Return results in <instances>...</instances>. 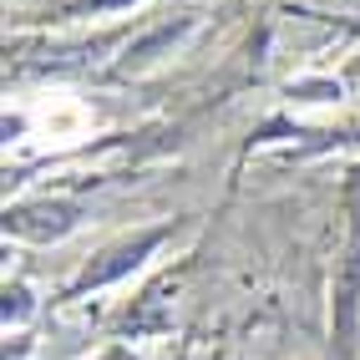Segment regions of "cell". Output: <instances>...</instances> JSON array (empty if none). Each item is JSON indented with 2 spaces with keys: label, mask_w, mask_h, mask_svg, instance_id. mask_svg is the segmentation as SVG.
Instances as JSON below:
<instances>
[{
  "label": "cell",
  "mask_w": 360,
  "mask_h": 360,
  "mask_svg": "<svg viewBox=\"0 0 360 360\" xmlns=\"http://www.w3.org/2000/svg\"><path fill=\"white\" fill-rule=\"evenodd\" d=\"M71 213L77 208H66V203H26V208L6 213V229L20 233V238H56V233H66L77 224Z\"/></svg>",
  "instance_id": "cell-2"
},
{
  "label": "cell",
  "mask_w": 360,
  "mask_h": 360,
  "mask_svg": "<svg viewBox=\"0 0 360 360\" xmlns=\"http://www.w3.org/2000/svg\"><path fill=\"white\" fill-rule=\"evenodd\" d=\"M350 203H355V229H350V254H345V269H340V290H335V330H340L345 345H350L355 295H360V183L350 188Z\"/></svg>",
  "instance_id": "cell-1"
},
{
  "label": "cell",
  "mask_w": 360,
  "mask_h": 360,
  "mask_svg": "<svg viewBox=\"0 0 360 360\" xmlns=\"http://www.w3.org/2000/svg\"><path fill=\"white\" fill-rule=\"evenodd\" d=\"M350 82H360V61H355V66H350Z\"/></svg>",
  "instance_id": "cell-4"
},
{
  "label": "cell",
  "mask_w": 360,
  "mask_h": 360,
  "mask_svg": "<svg viewBox=\"0 0 360 360\" xmlns=\"http://www.w3.org/2000/svg\"><path fill=\"white\" fill-rule=\"evenodd\" d=\"M102 360H132V355H127V350H107Z\"/></svg>",
  "instance_id": "cell-3"
}]
</instances>
